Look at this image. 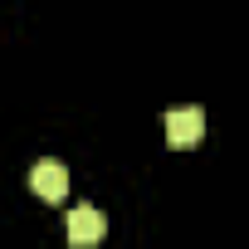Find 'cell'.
<instances>
[{
	"label": "cell",
	"instance_id": "cell-1",
	"mask_svg": "<svg viewBox=\"0 0 249 249\" xmlns=\"http://www.w3.org/2000/svg\"><path fill=\"white\" fill-rule=\"evenodd\" d=\"M64 234H69V244H73V249H93V244L107 234V220H103V210H98V205H73V210H69V220H64Z\"/></svg>",
	"mask_w": 249,
	"mask_h": 249
},
{
	"label": "cell",
	"instance_id": "cell-2",
	"mask_svg": "<svg viewBox=\"0 0 249 249\" xmlns=\"http://www.w3.org/2000/svg\"><path fill=\"white\" fill-rule=\"evenodd\" d=\"M200 137H205V112H200V107H176V112H166V142H171L176 152H191Z\"/></svg>",
	"mask_w": 249,
	"mask_h": 249
},
{
	"label": "cell",
	"instance_id": "cell-3",
	"mask_svg": "<svg viewBox=\"0 0 249 249\" xmlns=\"http://www.w3.org/2000/svg\"><path fill=\"white\" fill-rule=\"evenodd\" d=\"M30 191H35L39 200H64V196H69V166L54 161V157L35 161V166H30Z\"/></svg>",
	"mask_w": 249,
	"mask_h": 249
}]
</instances>
